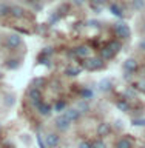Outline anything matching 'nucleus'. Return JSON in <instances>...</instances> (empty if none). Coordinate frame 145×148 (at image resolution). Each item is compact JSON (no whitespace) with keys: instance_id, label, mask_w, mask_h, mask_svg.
I'll list each match as a JSON object with an SVG mask.
<instances>
[{"instance_id":"nucleus-1","label":"nucleus","mask_w":145,"mask_h":148,"mask_svg":"<svg viewBox=\"0 0 145 148\" xmlns=\"http://www.w3.org/2000/svg\"><path fill=\"white\" fill-rule=\"evenodd\" d=\"M104 66V62L102 59H97V57H88L83 60V68L87 71H96V69H100Z\"/></svg>"},{"instance_id":"nucleus-2","label":"nucleus","mask_w":145,"mask_h":148,"mask_svg":"<svg viewBox=\"0 0 145 148\" xmlns=\"http://www.w3.org/2000/svg\"><path fill=\"white\" fill-rule=\"evenodd\" d=\"M114 34L119 37V39H128L131 36V29L127 23L120 22V23H116L114 25Z\"/></svg>"},{"instance_id":"nucleus-3","label":"nucleus","mask_w":145,"mask_h":148,"mask_svg":"<svg viewBox=\"0 0 145 148\" xmlns=\"http://www.w3.org/2000/svg\"><path fill=\"white\" fill-rule=\"evenodd\" d=\"M28 99H30V102L37 108V105L42 102V91L39 90V88L31 86L30 90H28Z\"/></svg>"},{"instance_id":"nucleus-4","label":"nucleus","mask_w":145,"mask_h":148,"mask_svg":"<svg viewBox=\"0 0 145 148\" xmlns=\"http://www.w3.org/2000/svg\"><path fill=\"white\" fill-rule=\"evenodd\" d=\"M22 45V37L19 34H9L6 37V46L9 49H16Z\"/></svg>"},{"instance_id":"nucleus-5","label":"nucleus","mask_w":145,"mask_h":148,"mask_svg":"<svg viewBox=\"0 0 145 148\" xmlns=\"http://www.w3.org/2000/svg\"><path fill=\"white\" fill-rule=\"evenodd\" d=\"M63 116L67 117L69 122H77L79 119H80V116H82V113L79 111L77 108H68V110H65V113H63Z\"/></svg>"},{"instance_id":"nucleus-6","label":"nucleus","mask_w":145,"mask_h":148,"mask_svg":"<svg viewBox=\"0 0 145 148\" xmlns=\"http://www.w3.org/2000/svg\"><path fill=\"white\" fill-rule=\"evenodd\" d=\"M137 68H139V63H137L136 59H127L124 62V69H125V73H127V74L136 73Z\"/></svg>"},{"instance_id":"nucleus-7","label":"nucleus","mask_w":145,"mask_h":148,"mask_svg":"<svg viewBox=\"0 0 145 148\" xmlns=\"http://www.w3.org/2000/svg\"><path fill=\"white\" fill-rule=\"evenodd\" d=\"M59 142H60V139H59V136L56 133H48L45 136V145H46V148H56L59 145Z\"/></svg>"},{"instance_id":"nucleus-8","label":"nucleus","mask_w":145,"mask_h":148,"mask_svg":"<svg viewBox=\"0 0 145 148\" xmlns=\"http://www.w3.org/2000/svg\"><path fill=\"white\" fill-rule=\"evenodd\" d=\"M54 123H56V128H57L59 131H67V130L69 128V125H71V122H69L63 114L59 116V117L54 120Z\"/></svg>"},{"instance_id":"nucleus-9","label":"nucleus","mask_w":145,"mask_h":148,"mask_svg":"<svg viewBox=\"0 0 145 148\" xmlns=\"http://www.w3.org/2000/svg\"><path fill=\"white\" fill-rule=\"evenodd\" d=\"M110 133H111V125L110 123H107V122L99 123V127H97V134H99L100 137L110 136Z\"/></svg>"},{"instance_id":"nucleus-10","label":"nucleus","mask_w":145,"mask_h":148,"mask_svg":"<svg viewBox=\"0 0 145 148\" xmlns=\"http://www.w3.org/2000/svg\"><path fill=\"white\" fill-rule=\"evenodd\" d=\"M74 56L85 60V59L90 57V48H88V46H79V48H76V51H74Z\"/></svg>"},{"instance_id":"nucleus-11","label":"nucleus","mask_w":145,"mask_h":148,"mask_svg":"<svg viewBox=\"0 0 145 148\" xmlns=\"http://www.w3.org/2000/svg\"><path fill=\"white\" fill-rule=\"evenodd\" d=\"M80 71H82V68L76 66V65H69V66L65 68V74H67L68 77H76V76L80 74Z\"/></svg>"},{"instance_id":"nucleus-12","label":"nucleus","mask_w":145,"mask_h":148,"mask_svg":"<svg viewBox=\"0 0 145 148\" xmlns=\"http://www.w3.org/2000/svg\"><path fill=\"white\" fill-rule=\"evenodd\" d=\"M37 111H39V114L40 116H49L51 114V111H53V108L48 105V103H43V102H40L39 105H37Z\"/></svg>"},{"instance_id":"nucleus-13","label":"nucleus","mask_w":145,"mask_h":148,"mask_svg":"<svg viewBox=\"0 0 145 148\" xmlns=\"http://www.w3.org/2000/svg\"><path fill=\"white\" fill-rule=\"evenodd\" d=\"M116 148H133V142L128 137H120L116 142Z\"/></svg>"},{"instance_id":"nucleus-14","label":"nucleus","mask_w":145,"mask_h":148,"mask_svg":"<svg viewBox=\"0 0 145 148\" xmlns=\"http://www.w3.org/2000/svg\"><path fill=\"white\" fill-rule=\"evenodd\" d=\"M9 14H11L12 17H16V18H20V17H23L25 11H23L22 6H17V5H14V6H9Z\"/></svg>"},{"instance_id":"nucleus-15","label":"nucleus","mask_w":145,"mask_h":148,"mask_svg":"<svg viewBox=\"0 0 145 148\" xmlns=\"http://www.w3.org/2000/svg\"><path fill=\"white\" fill-rule=\"evenodd\" d=\"M116 106H118V110L122 111V113H128V111H130V103H128L127 99L118 100V102H116Z\"/></svg>"},{"instance_id":"nucleus-16","label":"nucleus","mask_w":145,"mask_h":148,"mask_svg":"<svg viewBox=\"0 0 145 148\" xmlns=\"http://www.w3.org/2000/svg\"><path fill=\"white\" fill-rule=\"evenodd\" d=\"M110 11L113 12L116 17H122L124 16V9H122V6H119L118 3H111L110 5Z\"/></svg>"},{"instance_id":"nucleus-17","label":"nucleus","mask_w":145,"mask_h":148,"mask_svg":"<svg viewBox=\"0 0 145 148\" xmlns=\"http://www.w3.org/2000/svg\"><path fill=\"white\" fill-rule=\"evenodd\" d=\"M80 96H82V99H83V100H90V99H93V96H94V92H93V90H91V88L85 86V88H82V91H80Z\"/></svg>"},{"instance_id":"nucleus-18","label":"nucleus","mask_w":145,"mask_h":148,"mask_svg":"<svg viewBox=\"0 0 145 148\" xmlns=\"http://www.w3.org/2000/svg\"><path fill=\"white\" fill-rule=\"evenodd\" d=\"M114 54L116 53H113L108 46L107 48H104V49H100V56H102V60H110V59H113L114 57Z\"/></svg>"},{"instance_id":"nucleus-19","label":"nucleus","mask_w":145,"mask_h":148,"mask_svg":"<svg viewBox=\"0 0 145 148\" xmlns=\"http://www.w3.org/2000/svg\"><path fill=\"white\" fill-rule=\"evenodd\" d=\"M110 88H111V83H110L108 79H104V80L99 83V90H100V91H104V92H105V91H108Z\"/></svg>"},{"instance_id":"nucleus-20","label":"nucleus","mask_w":145,"mask_h":148,"mask_svg":"<svg viewBox=\"0 0 145 148\" xmlns=\"http://www.w3.org/2000/svg\"><path fill=\"white\" fill-rule=\"evenodd\" d=\"M65 110H67V102H65V100H59L57 103L54 105V111H57V113L65 111Z\"/></svg>"},{"instance_id":"nucleus-21","label":"nucleus","mask_w":145,"mask_h":148,"mask_svg":"<svg viewBox=\"0 0 145 148\" xmlns=\"http://www.w3.org/2000/svg\"><path fill=\"white\" fill-rule=\"evenodd\" d=\"M43 85H45V79L43 77H37V79L32 80V86H34V88H39V90H40Z\"/></svg>"},{"instance_id":"nucleus-22","label":"nucleus","mask_w":145,"mask_h":148,"mask_svg":"<svg viewBox=\"0 0 145 148\" xmlns=\"http://www.w3.org/2000/svg\"><path fill=\"white\" fill-rule=\"evenodd\" d=\"M77 110L80 111V113H87V111L90 110V105H88L85 100H82V102H79V105H77Z\"/></svg>"},{"instance_id":"nucleus-23","label":"nucleus","mask_w":145,"mask_h":148,"mask_svg":"<svg viewBox=\"0 0 145 148\" xmlns=\"http://www.w3.org/2000/svg\"><path fill=\"white\" fill-rule=\"evenodd\" d=\"M108 48L113 51V53H118V51L120 49V43L118 40H113V42H110V45H108Z\"/></svg>"},{"instance_id":"nucleus-24","label":"nucleus","mask_w":145,"mask_h":148,"mask_svg":"<svg viewBox=\"0 0 145 148\" xmlns=\"http://www.w3.org/2000/svg\"><path fill=\"white\" fill-rule=\"evenodd\" d=\"M9 14V6L5 3H0V17H5Z\"/></svg>"},{"instance_id":"nucleus-25","label":"nucleus","mask_w":145,"mask_h":148,"mask_svg":"<svg viewBox=\"0 0 145 148\" xmlns=\"http://www.w3.org/2000/svg\"><path fill=\"white\" fill-rule=\"evenodd\" d=\"M145 6V0H133V8L134 9H142Z\"/></svg>"},{"instance_id":"nucleus-26","label":"nucleus","mask_w":145,"mask_h":148,"mask_svg":"<svg viewBox=\"0 0 145 148\" xmlns=\"http://www.w3.org/2000/svg\"><path fill=\"white\" fill-rule=\"evenodd\" d=\"M91 145H93V148H107V143L102 140V139H97L94 143H91Z\"/></svg>"},{"instance_id":"nucleus-27","label":"nucleus","mask_w":145,"mask_h":148,"mask_svg":"<svg viewBox=\"0 0 145 148\" xmlns=\"http://www.w3.org/2000/svg\"><path fill=\"white\" fill-rule=\"evenodd\" d=\"M134 96H136L134 88H128V90L125 91V97H127V99H134Z\"/></svg>"},{"instance_id":"nucleus-28","label":"nucleus","mask_w":145,"mask_h":148,"mask_svg":"<svg viewBox=\"0 0 145 148\" xmlns=\"http://www.w3.org/2000/svg\"><path fill=\"white\" fill-rule=\"evenodd\" d=\"M134 127H145V119H133Z\"/></svg>"},{"instance_id":"nucleus-29","label":"nucleus","mask_w":145,"mask_h":148,"mask_svg":"<svg viewBox=\"0 0 145 148\" xmlns=\"http://www.w3.org/2000/svg\"><path fill=\"white\" fill-rule=\"evenodd\" d=\"M105 2H107V0H91V5H96V6H104V5H105Z\"/></svg>"},{"instance_id":"nucleus-30","label":"nucleus","mask_w":145,"mask_h":148,"mask_svg":"<svg viewBox=\"0 0 145 148\" xmlns=\"http://www.w3.org/2000/svg\"><path fill=\"white\" fill-rule=\"evenodd\" d=\"M79 148H93V145L87 140H82L80 143H79Z\"/></svg>"},{"instance_id":"nucleus-31","label":"nucleus","mask_w":145,"mask_h":148,"mask_svg":"<svg viewBox=\"0 0 145 148\" xmlns=\"http://www.w3.org/2000/svg\"><path fill=\"white\" fill-rule=\"evenodd\" d=\"M37 142H39V145H40V148H46V145H45V142H43V139H42V136L40 134H37Z\"/></svg>"},{"instance_id":"nucleus-32","label":"nucleus","mask_w":145,"mask_h":148,"mask_svg":"<svg viewBox=\"0 0 145 148\" xmlns=\"http://www.w3.org/2000/svg\"><path fill=\"white\" fill-rule=\"evenodd\" d=\"M8 68H17L19 66V62H17V60H8Z\"/></svg>"},{"instance_id":"nucleus-33","label":"nucleus","mask_w":145,"mask_h":148,"mask_svg":"<svg viewBox=\"0 0 145 148\" xmlns=\"http://www.w3.org/2000/svg\"><path fill=\"white\" fill-rule=\"evenodd\" d=\"M137 88H139V90H141L142 92H145V80H141V82H139V83H137Z\"/></svg>"},{"instance_id":"nucleus-34","label":"nucleus","mask_w":145,"mask_h":148,"mask_svg":"<svg viewBox=\"0 0 145 148\" xmlns=\"http://www.w3.org/2000/svg\"><path fill=\"white\" fill-rule=\"evenodd\" d=\"M139 48H141L142 51H145V39L141 40V43H139Z\"/></svg>"},{"instance_id":"nucleus-35","label":"nucleus","mask_w":145,"mask_h":148,"mask_svg":"<svg viewBox=\"0 0 145 148\" xmlns=\"http://www.w3.org/2000/svg\"><path fill=\"white\" fill-rule=\"evenodd\" d=\"M74 3H76V5H80V3H82V0H76Z\"/></svg>"},{"instance_id":"nucleus-36","label":"nucleus","mask_w":145,"mask_h":148,"mask_svg":"<svg viewBox=\"0 0 145 148\" xmlns=\"http://www.w3.org/2000/svg\"><path fill=\"white\" fill-rule=\"evenodd\" d=\"M31 2H37V0H31Z\"/></svg>"},{"instance_id":"nucleus-37","label":"nucleus","mask_w":145,"mask_h":148,"mask_svg":"<svg viewBox=\"0 0 145 148\" xmlns=\"http://www.w3.org/2000/svg\"><path fill=\"white\" fill-rule=\"evenodd\" d=\"M144 29H145V25H144Z\"/></svg>"},{"instance_id":"nucleus-38","label":"nucleus","mask_w":145,"mask_h":148,"mask_svg":"<svg viewBox=\"0 0 145 148\" xmlns=\"http://www.w3.org/2000/svg\"><path fill=\"white\" fill-rule=\"evenodd\" d=\"M0 77H2V74H0Z\"/></svg>"}]
</instances>
